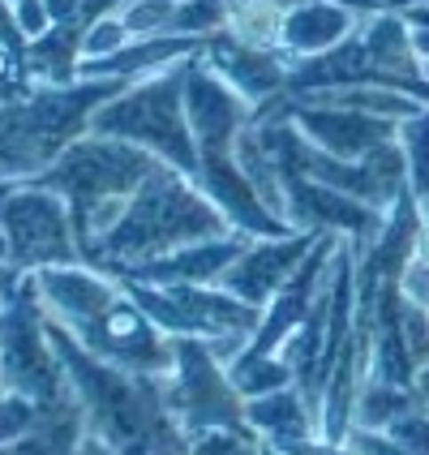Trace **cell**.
<instances>
[{"instance_id":"d4e9b609","label":"cell","mask_w":429,"mask_h":455,"mask_svg":"<svg viewBox=\"0 0 429 455\" xmlns=\"http://www.w3.org/2000/svg\"><path fill=\"white\" fill-rule=\"evenodd\" d=\"M133 39L121 22V13L112 9V13H99V18H91L86 30H82V65L86 60H103V56H112V52H121Z\"/></svg>"},{"instance_id":"52a82bcc","label":"cell","mask_w":429,"mask_h":455,"mask_svg":"<svg viewBox=\"0 0 429 455\" xmlns=\"http://www.w3.org/2000/svg\"><path fill=\"white\" fill-rule=\"evenodd\" d=\"M163 408L177 443L224 426H250L245 395L236 391L227 365L211 353L206 339H177V370L163 379Z\"/></svg>"},{"instance_id":"44dd1931","label":"cell","mask_w":429,"mask_h":455,"mask_svg":"<svg viewBox=\"0 0 429 455\" xmlns=\"http://www.w3.org/2000/svg\"><path fill=\"white\" fill-rule=\"evenodd\" d=\"M395 138H400L408 159V189H412V198H425L429 194V103L417 116L400 121Z\"/></svg>"},{"instance_id":"6da1fadb","label":"cell","mask_w":429,"mask_h":455,"mask_svg":"<svg viewBox=\"0 0 429 455\" xmlns=\"http://www.w3.org/2000/svg\"><path fill=\"white\" fill-rule=\"evenodd\" d=\"M35 288L48 323H56L99 361L159 382L177 370V339L155 327L121 275L95 262H65L35 271Z\"/></svg>"},{"instance_id":"ffe728a7","label":"cell","mask_w":429,"mask_h":455,"mask_svg":"<svg viewBox=\"0 0 429 455\" xmlns=\"http://www.w3.org/2000/svg\"><path fill=\"white\" fill-rule=\"evenodd\" d=\"M227 374H232L236 391H241L245 400H258V395H266V391H279V387L297 382L292 365H288L279 353H271V356H236V361L227 365Z\"/></svg>"},{"instance_id":"9a60e30c","label":"cell","mask_w":429,"mask_h":455,"mask_svg":"<svg viewBox=\"0 0 429 455\" xmlns=\"http://www.w3.org/2000/svg\"><path fill=\"white\" fill-rule=\"evenodd\" d=\"M361 22H365V13L353 9L348 0H297L288 9V26H283V52L292 60L335 52L361 30Z\"/></svg>"},{"instance_id":"30bf717a","label":"cell","mask_w":429,"mask_h":455,"mask_svg":"<svg viewBox=\"0 0 429 455\" xmlns=\"http://www.w3.org/2000/svg\"><path fill=\"white\" fill-rule=\"evenodd\" d=\"M271 112H283L318 151L335 155V159H365V155H374L400 133L395 121H382V116L356 112V108H339V103L283 100L262 108V112H253V116H271Z\"/></svg>"},{"instance_id":"f1b7e54d","label":"cell","mask_w":429,"mask_h":455,"mask_svg":"<svg viewBox=\"0 0 429 455\" xmlns=\"http://www.w3.org/2000/svg\"><path fill=\"white\" fill-rule=\"evenodd\" d=\"M18 283H22V271H13L4 258H0V309H4V301L18 292Z\"/></svg>"},{"instance_id":"7c38bea8","label":"cell","mask_w":429,"mask_h":455,"mask_svg":"<svg viewBox=\"0 0 429 455\" xmlns=\"http://www.w3.org/2000/svg\"><path fill=\"white\" fill-rule=\"evenodd\" d=\"M314 241H318V232H301V228L283 232V236H258L219 275V288L241 297V301L258 305V309H266L279 288L301 271L305 253L314 250Z\"/></svg>"},{"instance_id":"5bb4252c","label":"cell","mask_w":429,"mask_h":455,"mask_svg":"<svg viewBox=\"0 0 429 455\" xmlns=\"http://www.w3.org/2000/svg\"><path fill=\"white\" fill-rule=\"evenodd\" d=\"M203 60L224 77L232 91H241L258 112L288 95V77L297 69V60H292L283 48H250V44L227 39L224 30L206 39Z\"/></svg>"},{"instance_id":"e0dca14e","label":"cell","mask_w":429,"mask_h":455,"mask_svg":"<svg viewBox=\"0 0 429 455\" xmlns=\"http://www.w3.org/2000/svg\"><path fill=\"white\" fill-rule=\"evenodd\" d=\"M245 421L266 447H279V451L292 443H305V438H318V412L297 382L266 391L258 400H245Z\"/></svg>"},{"instance_id":"e575fe53","label":"cell","mask_w":429,"mask_h":455,"mask_svg":"<svg viewBox=\"0 0 429 455\" xmlns=\"http://www.w3.org/2000/svg\"><path fill=\"white\" fill-rule=\"evenodd\" d=\"M0 258H4V241H0Z\"/></svg>"},{"instance_id":"8fae6325","label":"cell","mask_w":429,"mask_h":455,"mask_svg":"<svg viewBox=\"0 0 429 455\" xmlns=\"http://www.w3.org/2000/svg\"><path fill=\"white\" fill-rule=\"evenodd\" d=\"M185 112H189V129H194L198 159H203L215 151H232L236 138L253 125L258 108L241 91H232L203 56H194L185 69Z\"/></svg>"},{"instance_id":"836d02e7","label":"cell","mask_w":429,"mask_h":455,"mask_svg":"<svg viewBox=\"0 0 429 455\" xmlns=\"http://www.w3.org/2000/svg\"><path fill=\"white\" fill-rule=\"evenodd\" d=\"M4 391H9V382H4V365H0V395H4Z\"/></svg>"},{"instance_id":"4316f807","label":"cell","mask_w":429,"mask_h":455,"mask_svg":"<svg viewBox=\"0 0 429 455\" xmlns=\"http://www.w3.org/2000/svg\"><path fill=\"white\" fill-rule=\"evenodd\" d=\"M386 434L400 443V447H408L412 455H429V408H408L404 417H395L391 426H386Z\"/></svg>"},{"instance_id":"484cf974","label":"cell","mask_w":429,"mask_h":455,"mask_svg":"<svg viewBox=\"0 0 429 455\" xmlns=\"http://www.w3.org/2000/svg\"><path fill=\"white\" fill-rule=\"evenodd\" d=\"M227 18V0H180V18H177V35L189 39H211L224 30Z\"/></svg>"},{"instance_id":"7402d4cb","label":"cell","mask_w":429,"mask_h":455,"mask_svg":"<svg viewBox=\"0 0 429 455\" xmlns=\"http://www.w3.org/2000/svg\"><path fill=\"white\" fill-rule=\"evenodd\" d=\"M48 404H39V400H30L22 391H4L0 395V451H9V447H18L22 438L39 430L44 421H48Z\"/></svg>"},{"instance_id":"8992f818","label":"cell","mask_w":429,"mask_h":455,"mask_svg":"<svg viewBox=\"0 0 429 455\" xmlns=\"http://www.w3.org/2000/svg\"><path fill=\"white\" fill-rule=\"evenodd\" d=\"M0 365H4L9 391H22L39 404L56 408L60 400L74 395L60 353L52 344V327L44 305H39L35 275H22L18 292L0 309Z\"/></svg>"},{"instance_id":"603a6c76","label":"cell","mask_w":429,"mask_h":455,"mask_svg":"<svg viewBox=\"0 0 429 455\" xmlns=\"http://www.w3.org/2000/svg\"><path fill=\"white\" fill-rule=\"evenodd\" d=\"M121 22L133 39H155V35H177V18H180V0H125L121 9Z\"/></svg>"},{"instance_id":"d6986e66","label":"cell","mask_w":429,"mask_h":455,"mask_svg":"<svg viewBox=\"0 0 429 455\" xmlns=\"http://www.w3.org/2000/svg\"><path fill=\"white\" fill-rule=\"evenodd\" d=\"M408 408H417V395L412 387H400V382H382L369 379L356 395V417L353 430H386L395 417H404Z\"/></svg>"},{"instance_id":"277c9868","label":"cell","mask_w":429,"mask_h":455,"mask_svg":"<svg viewBox=\"0 0 429 455\" xmlns=\"http://www.w3.org/2000/svg\"><path fill=\"white\" fill-rule=\"evenodd\" d=\"M0 103V172L18 180L44 177L60 155L91 129V116L116 91H125V77H74V82H26Z\"/></svg>"},{"instance_id":"2e32d148","label":"cell","mask_w":429,"mask_h":455,"mask_svg":"<svg viewBox=\"0 0 429 455\" xmlns=\"http://www.w3.org/2000/svg\"><path fill=\"white\" fill-rule=\"evenodd\" d=\"M250 241L253 236H245V232L206 236V241H194V245L168 253V258H155V262H147V267H138V271H129L121 279H142V283H219V275L241 258V250Z\"/></svg>"},{"instance_id":"1f68e13d","label":"cell","mask_w":429,"mask_h":455,"mask_svg":"<svg viewBox=\"0 0 429 455\" xmlns=\"http://www.w3.org/2000/svg\"><path fill=\"white\" fill-rule=\"evenodd\" d=\"M22 180L9 177V172H0V220H4V206H9V198H13V189H18Z\"/></svg>"},{"instance_id":"5b68a950","label":"cell","mask_w":429,"mask_h":455,"mask_svg":"<svg viewBox=\"0 0 429 455\" xmlns=\"http://www.w3.org/2000/svg\"><path fill=\"white\" fill-rule=\"evenodd\" d=\"M189 60H177L168 69H155V74L142 77H129L125 91H116L91 116V129L107 133V138H121V142H133V147L151 151L155 159L198 177V142H194V129H189V112H185V69H189Z\"/></svg>"},{"instance_id":"9c48e42d","label":"cell","mask_w":429,"mask_h":455,"mask_svg":"<svg viewBox=\"0 0 429 455\" xmlns=\"http://www.w3.org/2000/svg\"><path fill=\"white\" fill-rule=\"evenodd\" d=\"M0 241H4V262L22 275L65 267V262H86L69 203L39 180H22L13 189L0 220Z\"/></svg>"},{"instance_id":"3957f363","label":"cell","mask_w":429,"mask_h":455,"mask_svg":"<svg viewBox=\"0 0 429 455\" xmlns=\"http://www.w3.org/2000/svg\"><path fill=\"white\" fill-rule=\"evenodd\" d=\"M48 327L86 430L99 434L116 455H155L159 447L177 443L168 408H163V382L107 365L95 353H86L77 339H69L56 323Z\"/></svg>"},{"instance_id":"ac0fdd59","label":"cell","mask_w":429,"mask_h":455,"mask_svg":"<svg viewBox=\"0 0 429 455\" xmlns=\"http://www.w3.org/2000/svg\"><path fill=\"white\" fill-rule=\"evenodd\" d=\"M82 434H86V421H82L77 400L69 395V400H60V404L52 408L48 421L30 438H22L18 447H9V451H0V455H74Z\"/></svg>"},{"instance_id":"83f0119b","label":"cell","mask_w":429,"mask_h":455,"mask_svg":"<svg viewBox=\"0 0 429 455\" xmlns=\"http://www.w3.org/2000/svg\"><path fill=\"white\" fill-rule=\"evenodd\" d=\"M9 4H13V26H18V35L26 39V48L35 39H44L48 30H56L48 0H9Z\"/></svg>"},{"instance_id":"ba28073f","label":"cell","mask_w":429,"mask_h":455,"mask_svg":"<svg viewBox=\"0 0 429 455\" xmlns=\"http://www.w3.org/2000/svg\"><path fill=\"white\" fill-rule=\"evenodd\" d=\"M159 164L163 159H155L151 151H142L133 142H121V138H107V133L86 129L74 147L35 180L56 189L69 203V211L82 215L86 206L103 203V198H125V194H133Z\"/></svg>"},{"instance_id":"7a4b0ae2","label":"cell","mask_w":429,"mask_h":455,"mask_svg":"<svg viewBox=\"0 0 429 455\" xmlns=\"http://www.w3.org/2000/svg\"><path fill=\"white\" fill-rule=\"evenodd\" d=\"M232 232L227 215L215 206V198L203 189V180L180 172L172 164H159L129 198L121 224L91 250L86 262H95L112 275H129L155 258L185 250L206 236Z\"/></svg>"},{"instance_id":"d6a6232c","label":"cell","mask_w":429,"mask_h":455,"mask_svg":"<svg viewBox=\"0 0 429 455\" xmlns=\"http://www.w3.org/2000/svg\"><path fill=\"white\" fill-rule=\"evenodd\" d=\"M155 455H180V447H177V443H168V447H159Z\"/></svg>"},{"instance_id":"cb8c5ba5","label":"cell","mask_w":429,"mask_h":455,"mask_svg":"<svg viewBox=\"0 0 429 455\" xmlns=\"http://www.w3.org/2000/svg\"><path fill=\"white\" fill-rule=\"evenodd\" d=\"M262 438L250 426H224V430H206L189 443H180V455H262Z\"/></svg>"},{"instance_id":"d590c367","label":"cell","mask_w":429,"mask_h":455,"mask_svg":"<svg viewBox=\"0 0 429 455\" xmlns=\"http://www.w3.org/2000/svg\"><path fill=\"white\" fill-rule=\"evenodd\" d=\"M425 69H429V65H425Z\"/></svg>"},{"instance_id":"f546056e","label":"cell","mask_w":429,"mask_h":455,"mask_svg":"<svg viewBox=\"0 0 429 455\" xmlns=\"http://www.w3.org/2000/svg\"><path fill=\"white\" fill-rule=\"evenodd\" d=\"M74 455H116V451H112V447L103 443L99 434L86 430V434H82V443H77V451H74Z\"/></svg>"},{"instance_id":"4fadbf2b","label":"cell","mask_w":429,"mask_h":455,"mask_svg":"<svg viewBox=\"0 0 429 455\" xmlns=\"http://www.w3.org/2000/svg\"><path fill=\"white\" fill-rule=\"evenodd\" d=\"M361 44H365V60H369V82L400 86V91L429 103V69L421 48H417V30L408 22V13H395V9L365 13Z\"/></svg>"},{"instance_id":"4dcf8cb0","label":"cell","mask_w":429,"mask_h":455,"mask_svg":"<svg viewBox=\"0 0 429 455\" xmlns=\"http://www.w3.org/2000/svg\"><path fill=\"white\" fill-rule=\"evenodd\" d=\"M412 395H417V404L429 408V361L417 370V379H412Z\"/></svg>"}]
</instances>
